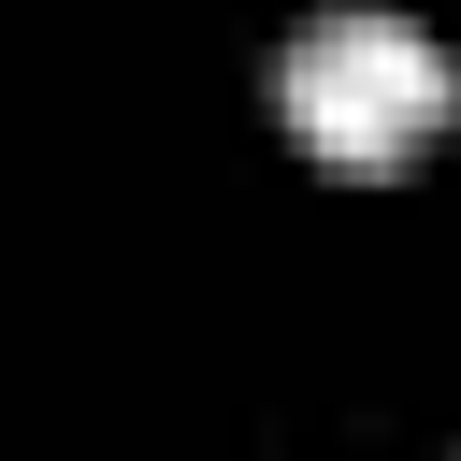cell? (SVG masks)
<instances>
[{"instance_id":"1","label":"cell","mask_w":461,"mask_h":461,"mask_svg":"<svg viewBox=\"0 0 461 461\" xmlns=\"http://www.w3.org/2000/svg\"><path fill=\"white\" fill-rule=\"evenodd\" d=\"M447 43L432 29H403V14H317L303 43H288V72H274V115L303 130V158H331V173H403L432 130H447Z\"/></svg>"}]
</instances>
